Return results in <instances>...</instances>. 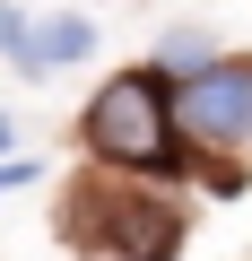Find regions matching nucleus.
I'll return each mask as SVG.
<instances>
[{
	"instance_id": "obj_2",
	"label": "nucleus",
	"mask_w": 252,
	"mask_h": 261,
	"mask_svg": "<svg viewBox=\"0 0 252 261\" xmlns=\"http://www.w3.org/2000/svg\"><path fill=\"white\" fill-rule=\"evenodd\" d=\"M165 113H174L183 140H200V148H243V140H252V61H209V70H191V79L165 96Z\"/></svg>"
},
{
	"instance_id": "obj_6",
	"label": "nucleus",
	"mask_w": 252,
	"mask_h": 261,
	"mask_svg": "<svg viewBox=\"0 0 252 261\" xmlns=\"http://www.w3.org/2000/svg\"><path fill=\"white\" fill-rule=\"evenodd\" d=\"M18 27H26V18L9 9V0H0V53H9V44H18Z\"/></svg>"
},
{
	"instance_id": "obj_7",
	"label": "nucleus",
	"mask_w": 252,
	"mask_h": 261,
	"mask_svg": "<svg viewBox=\"0 0 252 261\" xmlns=\"http://www.w3.org/2000/svg\"><path fill=\"white\" fill-rule=\"evenodd\" d=\"M9 183H26V166H0V192H9Z\"/></svg>"
},
{
	"instance_id": "obj_5",
	"label": "nucleus",
	"mask_w": 252,
	"mask_h": 261,
	"mask_svg": "<svg viewBox=\"0 0 252 261\" xmlns=\"http://www.w3.org/2000/svg\"><path fill=\"white\" fill-rule=\"evenodd\" d=\"M209 61H217V53H209V35H200V27H174V35H165V70H183V79H191V70H209Z\"/></svg>"
},
{
	"instance_id": "obj_1",
	"label": "nucleus",
	"mask_w": 252,
	"mask_h": 261,
	"mask_svg": "<svg viewBox=\"0 0 252 261\" xmlns=\"http://www.w3.org/2000/svg\"><path fill=\"white\" fill-rule=\"evenodd\" d=\"M87 148L113 157V166H165L174 157V113H165V87L148 70H122L96 105H87Z\"/></svg>"
},
{
	"instance_id": "obj_4",
	"label": "nucleus",
	"mask_w": 252,
	"mask_h": 261,
	"mask_svg": "<svg viewBox=\"0 0 252 261\" xmlns=\"http://www.w3.org/2000/svg\"><path fill=\"white\" fill-rule=\"evenodd\" d=\"M96 35H87V18H35V27H18V44H9V61L35 79V70H61V61H78Z\"/></svg>"
},
{
	"instance_id": "obj_3",
	"label": "nucleus",
	"mask_w": 252,
	"mask_h": 261,
	"mask_svg": "<svg viewBox=\"0 0 252 261\" xmlns=\"http://www.w3.org/2000/svg\"><path fill=\"white\" fill-rule=\"evenodd\" d=\"M104 244H113L122 261H165V252L183 244V218H174V200L122 192V200H104Z\"/></svg>"
}]
</instances>
